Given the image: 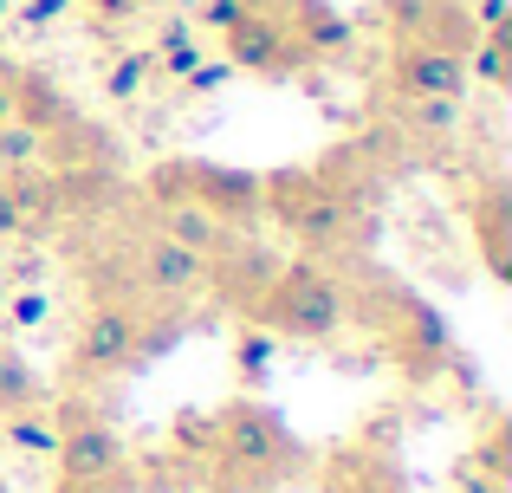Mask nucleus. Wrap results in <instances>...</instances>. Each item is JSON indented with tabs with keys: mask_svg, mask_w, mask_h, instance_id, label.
Wrapping results in <instances>:
<instances>
[{
	"mask_svg": "<svg viewBox=\"0 0 512 493\" xmlns=\"http://www.w3.org/2000/svg\"><path fill=\"white\" fill-rule=\"evenodd\" d=\"M266 215L299 241L305 260L350 247L357 241V221H363L318 169H273V176H266Z\"/></svg>",
	"mask_w": 512,
	"mask_h": 493,
	"instance_id": "obj_5",
	"label": "nucleus"
},
{
	"mask_svg": "<svg viewBox=\"0 0 512 493\" xmlns=\"http://www.w3.org/2000/svg\"><path fill=\"white\" fill-rule=\"evenodd\" d=\"M0 422H7V442L20 448V455H39V461L59 455V422H52V409H26V416H0Z\"/></svg>",
	"mask_w": 512,
	"mask_h": 493,
	"instance_id": "obj_22",
	"label": "nucleus"
},
{
	"mask_svg": "<svg viewBox=\"0 0 512 493\" xmlns=\"http://www.w3.org/2000/svg\"><path fill=\"white\" fill-rule=\"evenodd\" d=\"M350 312L370 318V331L383 338V351L396 357V370L409 383H428L441 364H454V338H448L441 312L422 299V292L396 286V279H376L363 299H350Z\"/></svg>",
	"mask_w": 512,
	"mask_h": 493,
	"instance_id": "obj_4",
	"label": "nucleus"
},
{
	"mask_svg": "<svg viewBox=\"0 0 512 493\" xmlns=\"http://www.w3.org/2000/svg\"><path fill=\"white\" fill-rule=\"evenodd\" d=\"M266 364H273V331L247 325V331L234 338V370H240L247 383H260V377H266Z\"/></svg>",
	"mask_w": 512,
	"mask_h": 493,
	"instance_id": "obj_24",
	"label": "nucleus"
},
{
	"mask_svg": "<svg viewBox=\"0 0 512 493\" xmlns=\"http://www.w3.org/2000/svg\"><path fill=\"white\" fill-rule=\"evenodd\" d=\"M137 7H143V0H137Z\"/></svg>",
	"mask_w": 512,
	"mask_h": 493,
	"instance_id": "obj_38",
	"label": "nucleus"
},
{
	"mask_svg": "<svg viewBox=\"0 0 512 493\" xmlns=\"http://www.w3.org/2000/svg\"><path fill=\"white\" fill-rule=\"evenodd\" d=\"M150 228H156V234H169L175 247L201 253V260H214V253L234 241V228H221V221H214L208 208L182 202V195H156V202H150Z\"/></svg>",
	"mask_w": 512,
	"mask_h": 493,
	"instance_id": "obj_15",
	"label": "nucleus"
},
{
	"mask_svg": "<svg viewBox=\"0 0 512 493\" xmlns=\"http://www.w3.org/2000/svg\"><path fill=\"white\" fill-rule=\"evenodd\" d=\"M292 474H305V442L253 396H234L214 409V448H208V487L214 493H273Z\"/></svg>",
	"mask_w": 512,
	"mask_h": 493,
	"instance_id": "obj_1",
	"label": "nucleus"
},
{
	"mask_svg": "<svg viewBox=\"0 0 512 493\" xmlns=\"http://www.w3.org/2000/svg\"><path fill=\"white\" fill-rule=\"evenodd\" d=\"M461 215H467V228H474V247H480V260H487V273L500 279V286H512V189L500 176H487L461 202Z\"/></svg>",
	"mask_w": 512,
	"mask_h": 493,
	"instance_id": "obj_12",
	"label": "nucleus"
},
{
	"mask_svg": "<svg viewBox=\"0 0 512 493\" xmlns=\"http://www.w3.org/2000/svg\"><path fill=\"white\" fill-rule=\"evenodd\" d=\"M150 59L163 65V72L188 78V72H195V65H201V46H195V33H188V26H169V33H163V46H156Z\"/></svg>",
	"mask_w": 512,
	"mask_h": 493,
	"instance_id": "obj_25",
	"label": "nucleus"
},
{
	"mask_svg": "<svg viewBox=\"0 0 512 493\" xmlns=\"http://www.w3.org/2000/svg\"><path fill=\"white\" fill-rule=\"evenodd\" d=\"M467 78H480L487 91H512V26L480 33V46L467 52Z\"/></svg>",
	"mask_w": 512,
	"mask_h": 493,
	"instance_id": "obj_20",
	"label": "nucleus"
},
{
	"mask_svg": "<svg viewBox=\"0 0 512 493\" xmlns=\"http://www.w3.org/2000/svg\"><path fill=\"white\" fill-rule=\"evenodd\" d=\"M383 85H389V98H448V104H467L474 78H467V59H454V52H435V46H389Z\"/></svg>",
	"mask_w": 512,
	"mask_h": 493,
	"instance_id": "obj_10",
	"label": "nucleus"
},
{
	"mask_svg": "<svg viewBox=\"0 0 512 493\" xmlns=\"http://www.w3.org/2000/svg\"><path fill=\"white\" fill-rule=\"evenodd\" d=\"M78 117V104L65 98V85L52 72H39V65H13V124L39 130V137H52V130H65Z\"/></svg>",
	"mask_w": 512,
	"mask_h": 493,
	"instance_id": "obj_14",
	"label": "nucleus"
},
{
	"mask_svg": "<svg viewBox=\"0 0 512 493\" xmlns=\"http://www.w3.org/2000/svg\"><path fill=\"white\" fill-rule=\"evenodd\" d=\"M52 422H59V455H52V461H59L65 481H104V474L130 468L124 435L111 429V416H104L98 403L65 396V403H52Z\"/></svg>",
	"mask_w": 512,
	"mask_h": 493,
	"instance_id": "obj_7",
	"label": "nucleus"
},
{
	"mask_svg": "<svg viewBox=\"0 0 512 493\" xmlns=\"http://www.w3.org/2000/svg\"><path fill=\"white\" fill-rule=\"evenodd\" d=\"M247 325L273 331V338H292V344H331L350 325V286L325 260H279L273 286L260 292Z\"/></svg>",
	"mask_w": 512,
	"mask_h": 493,
	"instance_id": "obj_3",
	"label": "nucleus"
},
{
	"mask_svg": "<svg viewBox=\"0 0 512 493\" xmlns=\"http://www.w3.org/2000/svg\"><path fill=\"white\" fill-rule=\"evenodd\" d=\"M26 409H46V377L20 357V344L0 325V416H26Z\"/></svg>",
	"mask_w": 512,
	"mask_h": 493,
	"instance_id": "obj_19",
	"label": "nucleus"
},
{
	"mask_svg": "<svg viewBox=\"0 0 512 493\" xmlns=\"http://www.w3.org/2000/svg\"><path fill=\"white\" fill-rule=\"evenodd\" d=\"M474 468L512 487V435H506V422H493V429L480 435V448H474Z\"/></svg>",
	"mask_w": 512,
	"mask_h": 493,
	"instance_id": "obj_26",
	"label": "nucleus"
},
{
	"mask_svg": "<svg viewBox=\"0 0 512 493\" xmlns=\"http://www.w3.org/2000/svg\"><path fill=\"white\" fill-rule=\"evenodd\" d=\"M247 13H286V0H240Z\"/></svg>",
	"mask_w": 512,
	"mask_h": 493,
	"instance_id": "obj_36",
	"label": "nucleus"
},
{
	"mask_svg": "<svg viewBox=\"0 0 512 493\" xmlns=\"http://www.w3.org/2000/svg\"><path fill=\"white\" fill-rule=\"evenodd\" d=\"M143 195H182V202L208 208L221 228L247 234L253 221H266V176L253 169H227V163H201V156H175V163H156Z\"/></svg>",
	"mask_w": 512,
	"mask_h": 493,
	"instance_id": "obj_6",
	"label": "nucleus"
},
{
	"mask_svg": "<svg viewBox=\"0 0 512 493\" xmlns=\"http://www.w3.org/2000/svg\"><path fill=\"white\" fill-rule=\"evenodd\" d=\"M273 273H279V253H266L260 241L234 234V241L208 260V292L221 305H234V312H253V305H260V292L273 286Z\"/></svg>",
	"mask_w": 512,
	"mask_h": 493,
	"instance_id": "obj_11",
	"label": "nucleus"
},
{
	"mask_svg": "<svg viewBox=\"0 0 512 493\" xmlns=\"http://www.w3.org/2000/svg\"><path fill=\"white\" fill-rule=\"evenodd\" d=\"M0 182H7V195H13V208H20V228L26 234H46V228H59V221H65V189H59V176H52L46 163L13 169V176H0Z\"/></svg>",
	"mask_w": 512,
	"mask_h": 493,
	"instance_id": "obj_16",
	"label": "nucleus"
},
{
	"mask_svg": "<svg viewBox=\"0 0 512 493\" xmlns=\"http://www.w3.org/2000/svg\"><path fill=\"white\" fill-rule=\"evenodd\" d=\"M7 13H13V0H0V20H7Z\"/></svg>",
	"mask_w": 512,
	"mask_h": 493,
	"instance_id": "obj_37",
	"label": "nucleus"
},
{
	"mask_svg": "<svg viewBox=\"0 0 512 493\" xmlns=\"http://www.w3.org/2000/svg\"><path fill=\"white\" fill-rule=\"evenodd\" d=\"M150 72H156V59H150V52H124V59H117V72H111V85H104V91H111V98H137V85H143Z\"/></svg>",
	"mask_w": 512,
	"mask_h": 493,
	"instance_id": "obj_27",
	"label": "nucleus"
},
{
	"mask_svg": "<svg viewBox=\"0 0 512 493\" xmlns=\"http://www.w3.org/2000/svg\"><path fill=\"white\" fill-rule=\"evenodd\" d=\"M175 338V312H143L124 299H91L85 318L72 331V351H65V377L72 383H98V377H124L143 357H156Z\"/></svg>",
	"mask_w": 512,
	"mask_h": 493,
	"instance_id": "obj_2",
	"label": "nucleus"
},
{
	"mask_svg": "<svg viewBox=\"0 0 512 493\" xmlns=\"http://www.w3.org/2000/svg\"><path fill=\"white\" fill-rule=\"evenodd\" d=\"M454 493H506V481H493V474L474 468V455L454 461Z\"/></svg>",
	"mask_w": 512,
	"mask_h": 493,
	"instance_id": "obj_30",
	"label": "nucleus"
},
{
	"mask_svg": "<svg viewBox=\"0 0 512 493\" xmlns=\"http://www.w3.org/2000/svg\"><path fill=\"white\" fill-rule=\"evenodd\" d=\"M85 7H98V20H130L137 0H85Z\"/></svg>",
	"mask_w": 512,
	"mask_h": 493,
	"instance_id": "obj_34",
	"label": "nucleus"
},
{
	"mask_svg": "<svg viewBox=\"0 0 512 493\" xmlns=\"http://www.w3.org/2000/svg\"><path fill=\"white\" fill-rule=\"evenodd\" d=\"M240 13H247L240 0H201V26H214V33H227V26H234Z\"/></svg>",
	"mask_w": 512,
	"mask_h": 493,
	"instance_id": "obj_32",
	"label": "nucleus"
},
{
	"mask_svg": "<svg viewBox=\"0 0 512 493\" xmlns=\"http://www.w3.org/2000/svg\"><path fill=\"white\" fill-rule=\"evenodd\" d=\"M175 442H182L188 455H208L214 448V416H182L175 422Z\"/></svg>",
	"mask_w": 512,
	"mask_h": 493,
	"instance_id": "obj_29",
	"label": "nucleus"
},
{
	"mask_svg": "<svg viewBox=\"0 0 512 493\" xmlns=\"http://www.w3.org/2000/svg\"><path fill=\"white\" fill-rule=\"evenodd\" d=\"M325 493H409L396 448L383 442H350L325 461Z\"/></svg>",
	"mask_w": 512,
	"mask_h": 493,
	"instance_id": "obj_13",
	"label": "nucleus"
},
{
	"mask_svg": "<svg viewBox=\"0 0 512 493\" xmlns=\"http://www.w3.org/2000/svg\"><path fill=\"white\" fill-rule=\"evenodd\" d=\"M13 325H46V292H20L13 299Z\"/></svg>",
	"mask_w": 512,
	"mask_h": 493,
	"instance_id": "obj_33",
	"label": "nucleus"
},
{
	"mask_svg": "<svg viewBox=\"0 0 512 493\" xmlns=\"http://www.w3.org/2000/svg\"><path fill=\"white\" fill-rule=\"evenodd\" d=\"M286 33L299 39V52H305V65L312 59H331V52H344L350 46V20L338 7H325V0H286Z\"/></svg>",
	"mask_w": 512,
	"mask_h": 493,
	"instance_id": "obj_17",
	"label": "nucleus"
},
{
	"mask_svg": "<svg viewBox=\"0 0 512 493\" xmlns=\"http://www.w3.org/2000/svg\"><path fill=\"white\" fill-rule=\"evenodd\" d=\"M396 124L409 130V137H448L454 124H461V104H448V98H396Z\"/></svg>",
	"mask_w": 512,
	"mask_h": 493,
	"instance_id": "obj_21",
	"label": "nucleus"
},
{
	"mask_svg": "<svg viewBox=\"0 0 512 493\" xmlns=\"http://www.w3.org/2000/svg\"><path fill=\"white\" fill-rule=\"evenodd\" d=\"M389 46H435V52H467L480 46V26L467 0H389Z\"/></svg>",
	"mask_w": 512,
	"mask_h": 493,
	"instance_id": "obj_8",
	"label": "nucleus"
},
{
	"mask_svg": "<svg viewBox=\"0 0 512 493\" xmlns=\"http://www.w3.org/2000/svg\"><path fill=\"white\" fill-rule=\"evenodd\" d=\"M13 117V59H0V124Z\"/></svg>",
	"mask_w": 512,
	"mask_h": 493,
	"instance_id": "obj_35",
	"label": "nucleus"
},
{
	"mask_svg": "<svg viewBox=\"0 0 512 493\" xmlns=\"http://www.w3.org/2000/svg\"><path fill=\"white\" fill-rule=\"evenodd\" d=\"M72 0H20V26H59Z\"/></svg>",
	"mask_w": 512,
	"mask_h": 493,
	"instance_id": "obj_31",
	"label": "nucleus"
},
{
	"mask_svg": "<svg viewBox=\"0 0 512 493\" xmlns=\"http://www.w3.org/2000/svg\"><path fill=\"white\" fill-rule=\"evenodd\" d=\"M52 493H143L137 487V474H104V481H65V474H59V481H52Z\"/></svg>",
	"mask_w": 512,
	"mask_h": 493,
	"instance_id": "obj_28",
	"label": "nucleus"
},
{
	"mask_svg": "<svg viewBox=\"0 0 512 493\" xmlns=\"http://www.w3.org/2000/svg\"><path fill=\"white\" fill-rule=\"evenodd\" d=\"M221 46H227V72H253V78H286L305 65L299 39L286 33L279 13H240L221 33Z\"/></svg>",
	"mask_w": 512,
	"mask_h": 493,
	"instance_id": "obj_9",
	"label": "nucleus"
},
{
	"mask_svg": "<svg viewBox=\"0 0 512 493\" xmlns=\"http://www.w3.org/2000/svg\"><path fill=\"white\" fill-rule=\"evenodd\" d=\"M46 169H117V137L78 111L65 130L46 137Z\"/></svg>",
	"mask_w": 512,
	"mask_h": 493,
	"instance_id": "obj_18",
	"label": "nucleus"
},
{
	"mask_svg": "<svg viewBox=\"0 0 512 493\" xmlns=\"http://www.w3.org/2000/svg\"><path fill=\"white\" fill-rule=\"evenodd\" d=\"M33 163H46V137L7 117V124H0V176H13V169H33Z\"/></svg>",
	"mask_w": 512,
	"mask_h": 493,
	"instance_id": "obj_23",
	"label": "nucleus"
}]
</instances>
